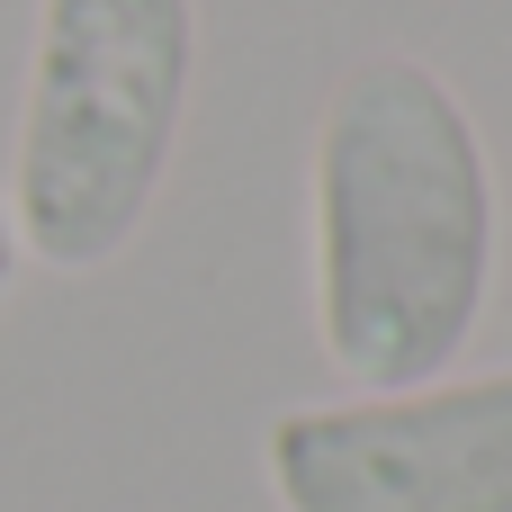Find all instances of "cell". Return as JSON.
<instances>
[{
  "label": "cell",
  "mask_w": 512,
  "mask_h": 512,
  "mask_svg": "<svg viewBox=\"0 0 512 512\" xmlns=\"http://www.w3.org/2000/svg\"><path fill=\"white\" fill-rule=\"evenodd\" d=\"M270 495L288 512H512V369L279 414Z\"/></svg>",
  "instance_id": "cell-3"
},
{
  "label": "cell",
  "mask_w": 512,
  "mask_h": 512,
  "mask_svg": "<svg viewBox=\"0 0 512 512\" xmlns=\"http://www.w3.org/2000/svg\"><path fill=\"white\" fill-rule=\"evenodd\" d=\"M9 279H18V225H9V207H0V297H9Z\"/></svg>",
  "instance_id": "cell-4"
},
{
  "label": "cell",
  "mask_w": 512,
  "mask_h": 512,
  "mask_svg": "<svg viewBox=\"0 0 512 512\" xmlns=\"http://www.w3.org/2000/svg\"><path fill=\"white\" fill-rule=\"evenodd\" d=\"M198 72V0H36V63L9 162L18 252L108 270L162 198Z\"/></svg>",
  "instance_id": "cell-2"
},
{
  "label": "cell",
  "mask_w": 512,
  "mask_h": 512,
  "mask_svg": "<svg viewBox=\"0 0 512 512\" xmlns=\"http://www.w3.org/2000/svg\"><path fill=\"white\" fill-rule=\"evenodd\" d=\"M495 279V171L459 90L414 54L342 72L315 135V324L342 378L432 387Z\"/></svg>",
  "instance_id": "cell-1"
}]
</instances>
